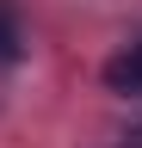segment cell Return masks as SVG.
<instances>
[{"instance_id": "cell-2", "label": "cell", "mask_w": 142, "mask_h": 148, "mask_svg": "<svg viewBox=\"0 0 142 148\" xmlns=\"http://www.w3.org/2000/svg\"><path fill=\"white\" fill-rule=\"evenodd\" d=\"M19 56H25V31H19V18L0 6V68H12Z\"/></svg>"}, {"instance_id": "cell-1", "label": "cell", "mask_w": 142, "mask_h": 148, "mask_svg": "<svg viewBox=\"0 0 142 148\" xmlns=\"http://www.w3.org/2000/svg\"><path fill=\"white\" fill-rule=\"evenodd\" d=\"M105 86L123 92V99H142V31L111 56V62H105Z\"/></svg>"}]
</instances>
